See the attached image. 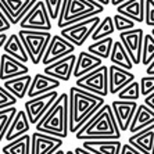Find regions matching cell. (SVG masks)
I'll return each mask as SVG.
<instances>
[{"mask_svg": "<svg viewBox=\"0 0 154 154\" xmlns=\"http://www.w3.org/2000/svg\"><path fill=\"white\" fill-rule=\"evenodd\" d=\"M61 85V81L47 75V74H36L32 79V83L29 86L28 97H36L40 94H45L47 92L58 89Z\"/></svg>", "mask_w": 154, "mask_h": 154, "instance_id": "18", "label": "cell"}, {"mask_svg": "<svg viewBox=\"0 0 154 154\" xmlns=\"http://www.w3.org/2000/svg\"><path fill=\"white\" fill-rule=\"evenodd\" d=\"M144 104H147L151 110H154V92L150 94H147V96H144Z\"/></svg>", "mask_w": 154, "mask_h": 154, "instance_id": "41", "label": "cell"}, {"mask_svg": "<svg viewBox=\"0 0 154 154\" xmlns=\"http://www.w3.org/2000/svg\"><path fill=\"white\" fill-rule=\"evenodd\" d=\"M112 112H114L115 118L118 121V125L121 128L122 132L129 131L131 122L133 119V115L137 110V103L136 101H128V100H115L111 103Z\"/></svg>", "mask_w": 154, "mask_h": 154, "instance_id": "16", "label": "cell"}, {"mask_svg": "<svg viewBox=\"0 0 154 154\" xmlns=\"http://www.w3.org/2000/svg\"><path fill=\"white\" fill-rule=\"evenodd\" d=\"M112 18H114L115 29H117L118 32H124V31L133 29V28H135V24H136L133 20L128 18L126 15H124V14H119V13L114 14V15H112Z\"/></svg>", "mask_w": 154, "mask_h": 154, "instance_id": "34", "label": "cell"}, {"mask_svg": "<svg viewBox=\"0 0 154 154\" xmlns=\"http://www.w3.org/2000/svg\"><path fill=\"white\" fill-rule=\"evenodd\" d=\"M82 147L94 154H119L122 143L119 139H90L83 140Z\"/></svg>", "mask_w": 154, "mask_h": 154, "instance_id": "20", "label": "cell"}, {"mask_svg": "<svg viewBox=\"0 0 154 154\" xmlns=\"http://www.w3.org/2000/svg\"><path fill=\"white\" fill-rule=\"evenodd\" d=\"M63 147V139L36 131L31 135V154H54Z\"/></svg>", "mask_w": 154, "mask_h": 154, "instance_id": "12", "label": "cell"}, {"mask_svg": "<svg viewBox=\"0 0 154 154\" xmlns=\"http://www.w3.org/2000/svg\"><path fill=\"white\" fill-rule=\"evenodd\" d=\"M8 36L6 32H0V47H4V45H6V42H7Z\"/></svg>", "mask_w": 154, "mask_h": 154, "instance_id": "43", "label": "cell"}, {"mask_svg": "<svg viewBox=\"0 0 154 154\" xmlns=\"http://www.w3.org/2000/svg\"><path fill=\"white\" fill-rule=\"evenodd\" d=\"M154 60V36L151 33H144L143 50H142V64L149 65Z\"/></svg>", "mask_w": 154, "mask_h": 154, "instance_id": "33", "label": "cell"}, {"mask_svg": "<svg viewBox=\"0 0 154 154\" xmlns=\"http://www.w3.org/2000/svg\"><path fill=\"white\" fill-rule=\"evenodd\" d=\"M75 85L86 89L89 92L99 94V96L106 97L110 94V89H108V67L107 65H100L99 68L90 71L89 74L76 78Z\"/></svg>", "mask_w": 154, "mask_h": 154, "instance_id": "7", "label": "cell"}, {"mask_svg": "<svg viewBox=\"0 0 154 154\" xmlns=\"http://www.w3.org/2000/svg\"><path fill=\"white\" fill-rule=\"evenodd\" d=\"M115 40L111 36L103 38L100 40H94L92 45L88 46V51H90L94 56H99L100 58H110L112 51V46H114Z\"/></svg>", "mask_w": 154, "mask_h": 154, "instance_id": "29", "label": "cell"}, {"mask_svg": "<svg viewBox=\"0 0 154 154\" xmlns=\"http://www.w3.org/2000/svg\"><path fill=\"white\" fill-rule=\"evenodd\" d=\"M118 99L119 100H128V101H137L139 100L140 94V82L137 81H132V82L126 85L122 90H119L118 93Z\"/></svg>", "mask_w": 154, "mask_h": 154, "instance_id": "31", "label": "cell"}, {"mask_svg": "<svg viewBox=\"0 0 154 154\" xmlns=\"http://www.w3.org/2000/svg\"><path fill=\"white\" fill-rule=\"evenodd\" d=\"M75 45L71 43L69 40H67L64 36L61 35H53L50 43L46 49V53L43 56L42 64L43 65H49L54 61L60 60V58L68 56V54H72L74 50H75Z\"/></svg>", "mask_w": 154, "mask_h": 154, "instance_id": "11", "label": "cell"}, {"mask_svg": "<svg viewBox=\"0 0 154 154\" xmlns=\"http://www.w3.org/2000/svg\"><path fill=\"white\" fill-rule=\"evenodd\" d=\"M3 50H4V53L10 54V56H13L14 58L22 61V63H25V64L28 61H31L29 54H28V51H26L20 35L13 33V35L8 36L7 42H6V45H4V47H3Z\"/></svg>", "mask_w": 154, "mask_h": 154, "instance_id": "26", "label": "cell"}, {"mask_svg": "<svg viewBox=\"0 0 154 154\" xmlns=\"http://www.w3.org/2000/svg\"><path fill=\"white\" fill-rule=\"evenodd\" d=\"M100 65H103V58H100L99 56H94L90 51H81L76 57L74 78H81V76L89 74L90 71L99 68Z\"/></svg>", "mask_w": 154, "mask_h": 154, "instance_id": "21", "label": "cell"}, {"mask_svg": "<svg viewBox=\"0 0 154 154\" xmlns=\"http://www.w3.org/2000/svg\"><path fill=\"white\" fill-rule=\"evenodd\" d=\"M32 79L33 78L29 74H25V75L4 81L3 86L8 92H11V93L14 94L18 100H22L25 96H28V90H29L31 83H32Z\"/></svg>", "mask_w": 154, "mask_h": 154, "instance_id": "25", "label": "cell"}, {"mask_svg": "<svg viewBox=\"0 0 154 154\" xmlns=\"http://www.w3.org/2000/svg\"><path fill=\"white\" fill-rule=\"evenodd\" d=\"M110 60H111L112 64L115 65H119L122 68H126V69H131L133 68V61L129 56L128 50L125 49V46L122 45L121 40H115L114 42V46H112V51H111V56H110Z\"/></svg>", "mask_w": 154, "mask_h": 154, "instance_id": "27", "label": "cell"}, {"mask_svg": "<svg viewBox=\"0 0 154 154\" xmlns=\"http://www.w3.org/2000/svg\"><path fill=\"white\" fill-rule=\"evenodd\" d=\"M99 3H101L103 6H107V4H111V0H96Z\"/></svg>", "mask_w": 154, "mask_h": 154, "instance_id": "46", "label": "cell"}, {"mask_svg": "<svg viewBox=\"0 0 154 154\" xmlns=\"http://www.w3.org/2000/svg\"><path fill=\"white\" fill-rule=\"evenodd\" d=\"M11 28V22L7 18V15L3 13V10L0 8V32H7Z\"/></svg>", "mask_w": 154, "mask_h": 154, "instance_id": "39", "label": "cell"}, {"mask_svg": "<svg viewBox=\"0 0 154 154\" xmlns=\"http://www.w3.org/2000/svg\"><path fill=\"white\" fill-rule=\"evenodd\" d=\"M50 14L47 11L46 3L43 0H38L33 7L28 11V14L20 21V28L22 29H35V31H50L51 29Z\"/></svg>", "mask_w": 154, "mask_h": 154, "instance_id": "8", "label": "cell"}, {"mask_svg": "<svg viewBox=\"0 0 154 154\" xmlns=\"http://www.w3.org/2000/svg\"><path fill=\"white\" fill-rule=\"evenodd\" d=\"M74 151H75V154H94V153H92V151H89V150H86L85 147H76V149H74Z\"/></svg>", "mask_w": 154, "mask_h": 154, "instance_id": "42", "label": "cell"}, {"mask_svg": "<svg viewBox=\"0 0 154 154\" xmlns=\"http://www.w3.org/2000/svg\"><path fill=\"white\" fill-rule=\"evenodd\" d=\"M119 154H143L140 150H137L135 146H132L131 143H125L122 144L121 147V153Z\"/></svg>", "mask_w": 154, "mask_h": 154, "instance_id": "40", "label": "cell"}, {"mask_svg": "<svg viewBox=\"0 0 154 154\" xmlns=\"http://www.w3.org/2000/svg\"><path fill=\"white\" fill-rule=\"evenodd\" d=\"M36 131L65 139L69 133V93H63L35 125Z\"/></svg>", "mask_w": 154, "mask_h": 154, "instance_id": "3", "label": "cell"}, {"mask_svg": "<svg viewBox=\"0 0 154 154\" xmlns=\"http://www.w3.org/2000/svg\"><path fill=\"white\" fill-rule=\"evenodd\" d=\"M117 13L126 15L137 24L144 22V11H146V0H126L117 6Z\"/></svg>", "mask_w": 154, "mask_h": 154, "instance_id": "23", "label": "cell"}, {"mask_svg": "<svg viewBox=\"0 0 154 154\" xmlns=\"http://www.w3.org/2000/svg\"><path fill=\"white\" fill-rule=\"evenodd\" d=\"M101 18L99 15H93L90 18H86L81 22L72 24L65 28L60 29V35L64 36L67 40L74 43L76 47H81L85 45V42L93 35L94 29L99 26Z\"/></svg>", "mask_w": 154, "mask_h": 154, "instance_id": "6", "label": "cell"}, {"mask_svg": "<svg viewBox=\"0 0 154 154\" xmlns=\"http://www.w3.org/2000/svg\"><path fill=\"white\" fill-rule=\"evenodd\" d=\"M144 22L150 28H154V0H146V11H144Z\"/></svg>", "mask_w": 154, "mask_h": 154, "instance_id": "38", "label": "cell"}, {"mask_svg": "<svg viewBox=\"0 0 154 154\" xmlns=\"http://www.w3.org/2000/svg\"><path fill=\"white\" fill-rule=\"evenodd\" d=\"M17 101H18V99L14 94L11 93V92H8L4 86H0V111L4 110V108L15 106Z\"/></svg>", "mask_w": 154, "mask_h": 154, "instance_id": "35", "label": "cell"}, {"mask_svg": "<svg viewBox=\"0 0 154 154\" xmlns=\"http://www.w3.org/2000/svg\"><path fill=\"white\" fill-rule=\"evenodd\" d=\"M65 154H75V151H74V150H68V151H65Z\"/></svg>", "mask_w": 154, "mask_h": 154, "instance_id": "48", "label": "cell"}, {"mask_svg": "<svg viewBox=\"0 0 154 154\" xmlns=\"http://www.w3.org/2000/svg\"><path fill=\"white\" fill-rule=\"evenodd\" d=\"M17 111L18 110L15 108V106L4 108V110L0 111V143H2V140L6 136V133H7V131H8V126H10L13 118L15 117Z\"/></svg>", "mask_w": 154, "mask_h": 154, "instance_id": "32", "label": "cell"}, {"mask_svg": "<svg viewBox=\"0 0 154 154\" xmlns=\"http://www.w3.org/2000/svg\"><path fill=\"white\" fill-rule=\"evenodd\" d=\"M144 32L142 28H133L129 31L119 32V40L128 50L133 64L137 65L142 63V50H143Z\"/></svg>", "mask_w": 154, "mask_h": 154, "instance_id": "10", "label": "cell"}, {"mask_svg": "<svg viewBox=\"0 0 154 154\" xmlns=\"http://www.w3.org/2000/svg\"><path fill=\"white\" fill-rule=\"evenodd\" d=\"M29 74V68L25 63L17 60L10 54L4 53L0 56V81H7L17 76Z\"/></svg>", "mask_w": 154, "mask_h": 154, "instance_id": "15", "label": "cell"}, {"mask_svg": "<svg viewBox=\"0 0 154 154\" xmlns=\"http://www.w3.org/2000/svg\"><path fill=\"white\" fill-rule=\"evenodd\" d=\"M135 81V74L119 65L111 64L108 67V89L110 94H117L126 85Z\"/></svg>", "mask_w": 154, "mask_h": 154, "instance_id": "17", "label": "cell"}, {"mask_svg": "<svg viewBox=\"0 0 154 154\" xmlns=\"http://www.w3.org/2000/svg\"><path fill=\"white\" fill-rule=\"evenodd\" d=\"M151 124H154V110H151L147 104L143 103L137 107L136 112L133 115V119L131 122V126H129V132L136 133Z\"/></svg>", "mask_w": 154, "mask_h": 154, "instance_id": "24", "label": "cell"}, {"mask_svg": "<svg viewBox=\"0 0 154 154\" xmlns=\"http://www.w3.org/2000/svg\"><path fill=\"white\" fill-rule=\"evenodd\" d=\"M103 96L74 85L69 88V132L75 135L99 108L103 107Z\"/></svg>", "mask_w": 154, "mask_h": 154, "instance_id": "1", "label": "cell"}, {"mask_svg": "<svg viewBox=\"0 0 154 154\" xmlns=\"http://www.w3.org/2000/svg\"><path fill=\"white\" fill-rule=\"evenodd\" d=\"M128 143L135 146L143 154H154V124L129 136Z\"/></svg>", "mask_w": 154, "mask_h": 154, "instance_id": "19", "label": "cell"}, {"mask_svg": "<svg viewBox=\"0 0 154 154\" xmlns=\"http://www.w3.org/2000/svg\"><path fill=\"white\" fill-rule=\"evenodd\" d=\"M18 35L21 38L24 46L29 54L31 63L38 65L42 63L43 56L46 53V49L50 43L51 35L50 31H35V29H20Z\"/></svg>", "mask_w": 154, "mask_h": 154, "instance_id": "5", "label": "cell"}, {"mask_svg": "<svg viewBox=\"0 0 154 154\" xmlns=\"http://www.w3.org/2000/svg\"><path fill=\"white\" fill-rule=\"evenodd\" d=\"M31 125H32V124L29 121V117H28V114H26V111L25 110H20V111H17L15 117L13 118V121H11L4 139L7 140V142H11V140L22 136V135H26V133L29 132Z\"/></svg>", "mask_w": 154, "mask_h": 154, "instance_id": "22", "label": "cell"}, {"mask_svg": "<svg viewBox=\"0 0 154 154\" xmlns=\"http://www.w3.org/2000/svg\"><path fill=\"white\" fill-rule=\"evenodd\" d=\"M140 92L143 96H147L154 92V75H146L140 78Z\"/></svg>", "mask_w": 154, "mask_h": 154, "instance_id": "37", "label": "cell"}, {"mask_svg": "<svg viewBox=\"0 0 154 154\" xmlns=\"http://www.w3.org/2000/svg\"><path fill=\"white\" fill-rule=\"evenodd\" d=\"M103 11L104 6L96 0H64L57 20V26L63 29L86 18L101 14Z\"/></svg>", "mask_w": 154, "mask_h": 154, "instance_id": "4", "label": "cell"}, {"mask_svg": "<svg viewBox=\"0 0 154 154\" xmlns=\"http://www.w3.org/2000/svg\"><path fill=\"white\" fill-rule=\"evenodd\" d=\"M58 96H60L58 92L51 90V92H47V93L40 94V96L29 97V100L24 103V110L28 114L29 121L32 125H36L39 119L50 110V107L57 100Z\"/></svg>", "mask_w": 154, "mask_h": 154, "instance_id": "9", "label": "cell"}, {"mask_svg": "<svg viewBox=\"0 0 154 154\" xmlns=\"http://www.w3.org/2000/svg\"><path fill=\"white\" fill-rule=\"evenodd\" d=\"M3 154H31V136L28 133L8 142L2 147Z\"/></svg>", "mask_w": 154, "mask_h": 154, "instance_id": "28", "label": "cell"}, {"mask_svg": "<svg viewBox=\"0 0 154 154\" xmlns=\"http://www.w3.org/2000/svg\"><path fill=\"white\" fill-rule=\"evenodd\" d=\"M36 2L38 0H0V8L7 15L11 25H18Z\"/></svg>", "mask_w": 154, "mask_h": 154, "instance_id": "13", "label": "cell"}, {"mask_svg": "<svg viewBox=\"0 0 154 154\" xmlns=\"http://www.w3.org/2000/svg\"><path fill=\"white\" fill-rule=\"evenodd\" d=\"M151 35L154 36V28H151Z\"/></svg>", "mask_w": 154, "mask_h": 154, "instance_id": "49", "label": "cell"}, {"mask_svg": "<svg viewBox=\"0 0 154 154\" xmlns=\"http://www.w3.org/2000/svg\"><path fill=\"white\" fill-rule=\"evenodd\" d=\"M124 2H126V0H111V4L114 7H117V6H119V4L124 3Z\"/></svg>", "mask_w": 154, "mask_h": 154, "instance_id": "45", "label": "cell"}, {"mask_svg": "<svg viewBox=\"0 0 154 154\" xmlns=\"http://www.w3.org/2000/svg\"><path fill=\"white\" fill-rule=\"evenodd\" d=\"M121 128L112 112L111 104L104 103L96 114L75 133V139H121Z\"/></svg>", "mask_w": 154, "mask_h": 154, "instance_id": "2", "label": "cell"}, {"mask_svg": "<svg viewBox=\"0 0 154 154\" xmlns=\"http://www.w3.org/2000/svg\"><path fill=\"white\" fill-rule=\"evenodd\" d=\"M54 154H65V151L63 150V149H60V150H57V151H56V153H54Z\"/></svg>", "mask_w": 154, "mask_h": 154, "instance_id": "47", "label": "cell"}, {"mask_svg": "<svg viewBox=\"0 0 154 154\" xmlns=\"http://www.w3.org/2000/svg\"><path fill=\"white\" fill-rule=\"evenodd\" d=\"M117 29H115V24H114V18L111 15H107V17H104L103 20L100 21L99 26L94 29L93 35L90 36V39L93 40H100L103 38H107V36H111L112 33L115 32Z\"/></svg>", "mask_w": 154, "mask_h": 154, "instance_id": "30", "label": "cell"}, {"mask_svg": "<svg viewBox=\"0 0 154 154\" xmlns=\"http://www.w3.org/2000/svg\"><path fill=\"white\" fill-rule=\"evenodd\" d=\"M146 74H147V75H154V60L151 61V63H150L149 65H147Z\"/></svg>", "mask_w": 154, "mask_h": 154, "instance_id": "44", "label": "cell"}, {"mask_svg": "<svg viewBox=\"0 0 154 154\" xmlns=\"http://www.w3.org/2000/svg\"><path fill=\"white\" fill-rule=\"evenodd\" d=\"M75 63H76V56L74 53L68 54L65 57L60 58V60L54 61L49 65H45L43 72L47 75L53 76V78L67 82L71 79V76L74 75V68H75Z\"/></svg>", "mask_w": 154, "mask_h": 154, "instance_id": "14", "label": "cell"}, {"mask_svg": "<svg viewBox=\"0 0 154 154\" xmlns=\"http://www.w3.org/2000/svg\"><path fill=\"white\" fill-rule=\"evenodd\" d=\"M46 3L47 11L50 14L51 20H58L61 13V7H63V2L64 0H43Z\"/></svg>", "mask_w": 154, "mask_h": 154, "instance_id": "36", "label": "cell"}]
</instances>
